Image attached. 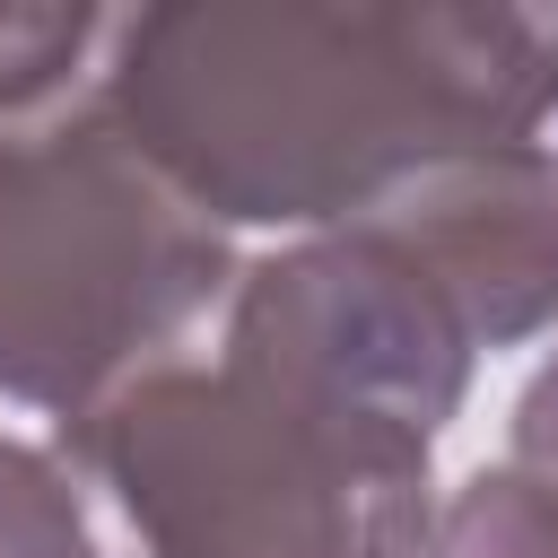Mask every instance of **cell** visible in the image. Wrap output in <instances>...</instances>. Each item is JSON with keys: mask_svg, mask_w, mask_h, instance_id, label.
<instances>
[{"mask_svg": "<svg viewBox=\"0 0 558 558\" xmlns=\"http://www.w3.org/2000/svg\"><path fill=\"white\" fill-rule=\"evenodd\" d=\"M113 17L96 9H0V122H35L96 78Z\"/></svg>", "mask_w": 558, "mask_h": 558, "instance_id": "5", "label": "cell"}, {"mask_svg": "<svg viewBox=\"0 0 558 558\" xmlns=\"http://www.w3.org/2000/svg\"><path fill=\"white\" fill-rule=\"evenodd\" d=\"M244 262L87 96L0 122V392L78 418L227 314Z\"/></svg>", "mask_w": 558, "mask_h": 558, "instance_id": "3", "label": "cell"}, {"mask_svg": "<svg viewBox=\"0 0 558 558\" xmlns=\"http://www.w3.org/2000/svg\"><path fill=\"white\" fill-rule=\"evenodd\" d=\"M0 558H96L87 506L52 462V445L0 436Z\"/></svg>", "mask_w": 558, "mask_h": 558, "instance_id": "6", "label": "cell"}, {"mask_svg": "<svg viewBox=\"0 0 558 558\" xmlns=\"http://www.w3.org/2000/svg\"><path fill=\"white\" fill-rule=\"evenodd\" d=\"M410 558H558V480L523 462L471 471L453 497H436Z\"/></svg>", "mask_w": 558, "mask_h": 558, "instance_id": "4", "label": "cell"}, {"mask_svg": "<svg viewBox=\"0 0 558 558\" xmlns=\"http://www.w3.org/2000/svg\"><path fill=\"white\" fill-rule=\"evenodd\" d=\"M96 558H410L436 436L218 340L52 427Z\"/></svg>", "mask_w": 558, "mask_h": 558, "instance_id": "2", "label": "cell"}, {"mask_svg": "<svg viewBox=\"0 0 558 558\" xmlns=\"http://www.w3.org/2000/svg\"><path fill=\"white\" fill-rule=\"evenodd\" d=\"M96 105L218 227H349L410 183L558 148V9H140Z\"/></svg>", "mask_w": 558, "mask_h": 558, "instance_id": "1", "label": "cell"}, {"mask_svg": "<svg viewBox=\"0 0 558 558\" xmlns=\"http://www.w3.org/2000/svg\"><path fill=\"white\" fill-rule=\"evenodd\" d=\"M506 462H523V471L558 480V357L514 392V453H506Z\"/></svg>", "mask_w": 558, "mask_h": 558, "instance_id": "7", "label": "cell"}]
</instances>
